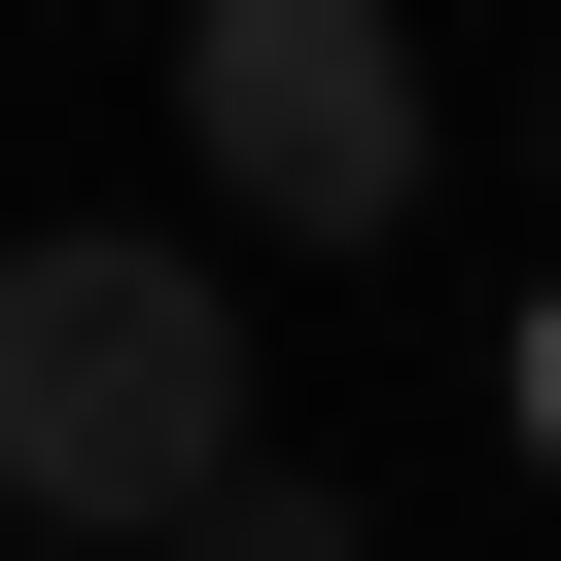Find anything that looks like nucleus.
<instances>
[{"label": "nucleus", "instance_id": "1", "mask_svg": "<svg viewBox=\"0 0 561 561\" xmlns=\"http://www.w3.org/2000/svg\"><path fill=\"white\" fill-rule=\"evenodd\" d=\"M210 456H245V280L210 245H0V526L140 561Z\"/></svg>", "mask_w": 561, "mask_h": 561}, {"label": "nucleus", "instance_id": "2", "mask_svg": "<svg viewBox=\"0 0 561 561\" xmlns=\"http://www.w3.org/2000/svg\"><path fill=\"white\" fill-rule=\"evenodd\" d=\"M175 140H210V245H386L421 210V35L386 0H175Z\"/></svg>", "mask_w": 561, "mask_h": 561}, {"label": "nucleus", "instance_id": "3", "mask_svg": "<svg viewBox=\"0 0 561 561\" xmlns=\"http://www.w3.org/2000/svg\"><path fill=\"white\" fill-rule=\"evenodd\" d=\"M140 561H386V526H351V491H316V456H280V421H245V456H210V491H175V526H140Z\"/></svg>", "mask_w": 561, "mask_h": 561}, {"label": "nucleus", "instance_id": "4", "mask_svg": "<svg viewBox=\"0 0 561 561\" xmlns=\"http://www.w3.org/2000/svg\"><path fill=\"white\" fill-rule=\"evenodd\" d=\"M526 456H561V316H526Z\"/></svg>", "mask_w": 561, "mask_h": 561}, {"label": "nucleus", "instance_id": "5", "mask_svg": "<svg viewBox=\"0 0 561 561\" xmlns=\"http://www.w3.org/2000/svg\"><path fill=\"white\" fill-rule=\"evenodd\" d=\"M35 561H70V526H35Z\"/></svg>", "mask_w": 561, "mask_h": 561}]
</instances>
